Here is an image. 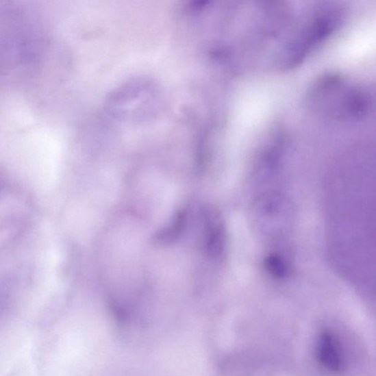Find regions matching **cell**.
I'll use <instances>...</instances> for the list:
<instances>
[{"mask_svg": "<svg viewBox=\"0 0 376 376\" xmlns=\"http://www.w3.org/2000/svg\"><path fill=\"white\" fill-rule=\"evenodd\" d=\"M251 216L253 227L261 236L277 238L286 235L291 227L292 205L280 192H269L253 202Z\"/></svg>", "mask_w": 376, "mask_h": 376, "instance_id": "cell-1", "label": "cell"}, {"mask_svg": "<svg viewBox=\"0 0 376 376\" xmlns=\"http://www.w3.org/2000/svg\"><path fill=\"white\" fill-rule=\"evenodd\" d=\"M205 225V249L211 260L223 262L227 253L228 239L225 221L215 208L208 207L203 213Z\"/></svg>", "mask_w": 376, "mask_h": 376, "instance_id": "cell-2", "label": "cell"}, {"mask_svg": "<svg viewBox=\"0 0 376 376\" xmlns=\"http://www.w3.org/2000/svg\"><path fill=\"white\" fill-rule=\"evenodd\" d=\"M317 355L319 362L330 372L340 373L345 369V361L340 344L330 331H324L321 334Z\"/></svg>", "mask_w": 376, "mask_h": 376, "instance_id": "cell-3", "label": "cell"}, {"mask_svg": "<svg viewBox=\"0 0 376 376\" xmlns=\"http://www.w3.org/2000/svg\"><path fill=\"white\" fill-rule=\"evenodd\" d=\"M188 220V213L187 210H181L178 211L170 225L157 234L155 238V242L161 244V245L162 244L164 245V244L174 242L185 230Z\"/></svg>", "mask_w": 376, "mask_h": 376, "instance_id": "cell-4", "label": "cell"}, {"mask_svg": "<svg viewBox=\"0 0 376 376\" xmlns=\"http://www.w3.org/2000/svg\"><path fill=\"white\" fill-rule=\"evenodd\" d=\"M265 268L270 275L277 279H286L291 273L289 262L277 253H271L266 257Z\"/></svg>", "mask_w": 376, "mask_h": 376, "instance_id": "cell-5", "label": "cell"}]
</instances>
